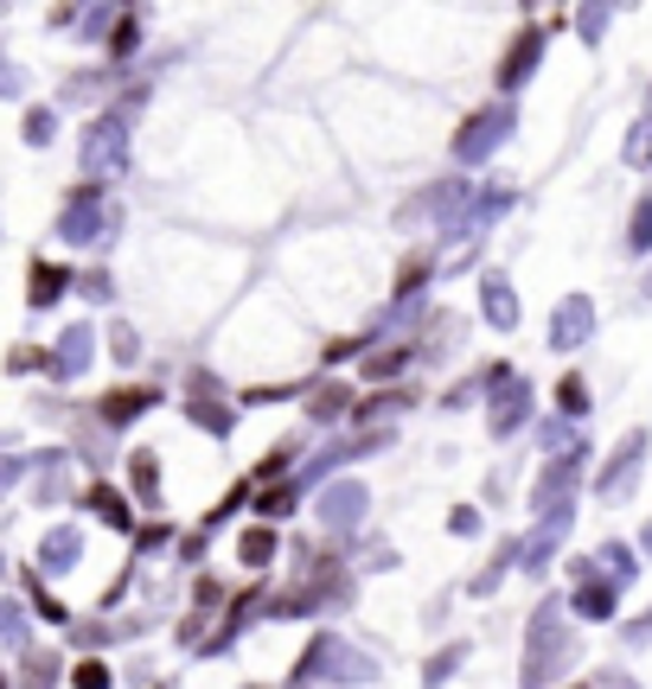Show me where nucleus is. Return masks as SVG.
Masks as SVG:
<instances>
[{"instance_id": "f257e3e1", "label": "nucleus", "mask_w": 652, "mask_h": 689, "mask_svg": "<svg viewBox=\"0 0 652 689\" xmlns=\"http://www.w3.org/2000/svg\"><path fill=\"white\" fill-rule=\"evenodd\" d=\"M524 651H531V658H524V689H550L575 663V651H582V645L570 638V626H563V607H556V600H544V607L531 612V645H524Z\"/></svg>"}, {"instance_id": "f03ea898", "label": "nucleus", "mask_w": 652, "mask_h": 689, "mask_svg": "<svg viewBox=\"0 0 652 689\" xmlns=\"http://www.w3.org/2000/svg\"><path fill=\"white\" fill-rule=\"evenodd\" d=\"M327 677H333V683H371V677H378V663L359 658V651H352L345 638L320 632V638L308 645V658H294L288 683H294V689H308V683H327Z\"/></svg>"}, {"instance_id": "7ed1b4c3", "label": "nucleus", "mask_w": 652, "mask_h": 689, "mask_svg": "<svg viewBox=\"0 0 652 689\" xmlns=\"http://www.w3.org/2000/svg\"><path fill=\"white\" fill-rule=\"evenodd\" d=\"M505 134H512V109H499V102L493 109H473L468 122H461V134H454V160H461V166H480Z\"/></svg>"}, {"instance_id": "20e7f679", "label": "nucleus", "mask_w": 652, "mask_h": 689, "mask_svg": "<svg viewBox=\"0 0 652 689\" xmlns=\"http://www.w3.org/2000/svg\"><path fill=\"white\" fill-rule=\"evenodd\" d=\"M320 524L327 530H352V524H365V510H371V492L359 479H333L327 492H320Z\"/></svg>"}, {"instance_id": "39448f33", "label": "nucleus", "mask_w": 652, "mask_h": 689, "mask_svg": "<svg viewBox=\"0 0 652 689\" xmlns=\"http://www.w3.org/2000/svg\"><path fill=\"white\" fill-rule=\"evenodd\" d=\"M640 459H646V434H626L621 447H614V459L601 466V479H595L608 505H621L626 492H633V479H640Z\"/></svg>"}, {"instance_id": "423d86ee", "label": "nucleus", "mask_w": 652, "mask_h": 689, "mask_svg": "<svg viewBox=\"0 0 652 689\" xmlns=\"http://www.w3.org/2000/svg\"><path fill=\"white\" fill-rule=\"evenodd\" d=\"M589 332H595V306H589V294H570V301H556V313H550V345H556V352H575V345H589Z\"/></svg>"}, {"instance_id": "0eeeda50", "label": "nucleus", "mask_w": 652, "mask_h": 689, "mask_svg": "<svg viewBox=\"0 0 652 689\" xmlns=\"http://www.w3.org/2000/svg\"><path fill=\"white\" fill-rule=\"evenodd\" d=\"M524 422H531V389H524L519 377L499 383V389H493V408H487V428H493V440H505V434L524 428Z\"/></svg>"}, {"instance_id": "6e6552de", "label": "nucleus", "mask_w": 652, "mask_h": 689, "mask_svg": "<svg viewBox=\"0 0 652 689\" xmlns=\"http://www.w3.org/2000/svg\"><path fill=\"white\" fill-rule=\"evenodd\" d=\"M185 415H192V422H199L205 434H218V440H224V434H231V422H237V408H231V403H218V389H211L205 377H192V396H185Z\"/></svg>"}, {"instance_id": "1a4fd4ad", "label": "nucleus", "mask_w": 652, "mask_h": 689, "mask_svg": "<svg viewBox=\"0 0 652 689\" xmlns=\"http://www.w3.org/2000/svg\"><path fill=\"white\" fill-rule=\"evenodd\" d=\"M461 338H468V326H461L448 306H435V313H429V326L417 332V357H454V352H461Z\"/></svg>"}, {"instance_id": "9d476101", "label": "nucleus", "mask_w": 652, "mask_h": 689, "mask_svg": "<svg viewBox=\"0 0 652 689\" xmlns=\"http://www.w3.org/2000/svg\"><path fill=\"white\" fill-rule=\"evenodd\" d=\"M480 313H487V326H499V332L519 326V294H512V281L499 275V268H487V281H480Z\"/></svg>"}, {"instance_id": "9b49d317", "label": "nucleus", "mask_w": 652, "mask_h": 689, "mask_svg": "<svg viewBox=\"0 0 652 689\" xmlns=\"http://www.w3.org/2000/svg\"><path fill=\"white\" fill-rule=\"evenodd\" d=\"M563 536H570V505L544 510V524H538V536L524 543V561H519V568H531V575H538V568L556 556V543H563Z\"/></svg>"}, {"instance_id": "f8f14e48", "label": "nucleus", "mask_w": 652, "mask_h": 689, "mask_svg": "<svg viewBox=\"0 0 652 689\" xmlns=\"http://www.w3.org/2000/svg\"><path fill=\"white\" fill-rule=\"evenodd\" d=\"M160 403V389H141V383H129V389H109L103 396V408H97V415H103L109 428H129L134 415H148V408Z\"/></svg>"}, {"instance_id": "ddd939ff", "label": "nucleus", "mask_w": 652, "mask_h": 689, "mask_svg": "<svg viewBox=\"0 0 652 689\" xmlns=\"http://www.w3.org/2000/svg\"><path fill=\"white\" fill-rule=\"evenodd\" d=\"M582 619H614V607H621V581H601V575H589V581H575V600H570Z\"/></svg>"}, {"instance_id": "4468645a", "label": "nucleus", "mask_w": 652, "mask_h": 689, "mask_svg": "<svg viewBox=\"0 0 652 689\" xmlns=\"http://www.w3.org/2000/svg\"><path fill=\"white\" fill-rule=\"evenodd\" d=\"M538 51H544V32H519V45L499 58V90H519L531 77V64H538Z\"/></svg>"}, {"instance_id": "2eb2a0df", "label": "nucleus", "mask_w": 652, "mask_h": 689, "mask_svg": "<svg viewBox=\"0 0 652 689\" xmlns=\"http://www.w3.org/2000/svg\"><path fill=\"white\" fill-rule=\"evenodd\" d=\"M275 549H282V536L269 530V524H250V530L237 536V561H243L250 575H262V568L275 561Z\"/></svg>"}, {"instance_id": "dca6fc26", "label": "nucleus", "mask_w": 652, "mask_h": 689, "mask_svg": "<svg viewBox=\"0 0 652 689\" xmlns=\"http://www.w3.org/2000/svg\"><path fill=\"white\" fill-rule=\"evenodd\" d=\"M410 364H417V338H391L384 352L359 357V371H365V377H397V371H410Z\"/></svg>"}, {"instance_id": "f3484780", "label": "nucleus", "mask_w": 652, "mask_h": 689, "mask_svg": "<svg viewBox=\"0 0 652 689\" xmlns=\"http://www.w3.org/2000/svg\"><path fill=\"white\" fill-rule=\"evenodd\" d=\"M626 255H652V192H640L626 211Z\"/></svg>"}, {"instance_id": "a211bd4d", "label": "nucleus", "mask_w": 652, "mask_h": 689, "mask_svg": "<svg viewBox=\"0 0 652 689\" xmlns=\"http://www.w3.org/2000/svg\"><path fill=\"white\" fill-rule=\"evenodd\" d=\"M301 505V479H275V485H262L257 492V510L275 524V517H288V510Z\"/></svg>"}, {"instance_id": "6ab92c4d", "label": "nucleus", "mask_w": 652, "mask_h": 689, "mask_svg": "<svg viewBox=\"0 0 652 689\" xmlns=\"http://www.w3.org/2000/svg\"><path fill=\"white\" fill-rule=\"evenodd\" d=\"M313 422H340V415H352V389L345 383H320L313 389V403H308Z\"/></svg>"}, {"instance_id": "aec40b11", "label": "nucleus", "mask_w": 652, "mask_h": 689, "mask_svg": "<svg viewBox=\"0 0 652 689\" xmlns=\"http://www.w3.org/2000/svg\"><path fill=\"white\" fill-rule=\"evenodd\" d=\"M83 498H90V510H97L103 524H116V530H129V505H122V492H109V485H90Z\"/></svg>"}, {"instance_id": "412c9836", "label": "nucleus", "mask_w": 652, "mask_h": 689, "mask_svg": "<svg viewBox=\"0 0 652 689\" xmlns=\"http://www.w3.org/2000/svg\"><path fill=\"white\" fill-rule=\"evenodd\" d=\"M556 415H570V422L575 415H589V377H575L570 371V377L556 383Z\"/></svg>"}, {"instance_id": "4be33fe9", "label": "nucleus", "mask_w": 652, "mask_h": 689, "mask_svg": "<svg viewBox=\"0 0 652 689\" xmlns=\"http://www.w3.org/2000/svg\"><path fill=\"white\" fill-rule=\"evenodd\" d=\"M429 268H435L429 255H410V262L397 268V294H391V301H417V294H422V281H429Z\"/></svg>"}, {"instance_id": "5701e85b", "label": "nucleus", "mask_w": 652, "mask_h": 689, "mask_svg": "<svg viewBox=\"0 0 652 689\" xmlns=\"http://www.w3.org/2000/svg\"><path fill=\"white\" fill-rule=\"evenodd\" d=\"M134 498H141V505H160V466H154V454H134Z\"/></svg>"}, {"instance_id": "b1692460", "label": "nucleus", "mask_w": 652, "mask_h": 689, "mask_svg": "<svg viewBox=\"0 0 652 689\" xmlns=\"http://www.w3.org/2000/svg\"><path fill=\"white\" fill-rule=\"evenodd\" d=\"M538 440H544V454H575V447H582V440H575V428H570V415L544 422V428H538Z\"/></svg>"}, {"instance_id": "393cba45", "label": "nucleus", "mask_w": 652, "mask_h": 689, "mask_svg": "<svg viewBox=\"0 0 652 689\" xmlns=\"http://www.w3.org/2000/svg\"><path fill=\"white\" fill-rule=\"evenodd\" d=\"M64 281H71L64 268H46V262H39V268H32V306H52Z\"/></svg>"}, {"instance_id": "a878e982", "label": "nucleus", "mask_w": 652, "mask_h": 689, "mask_svg": "<svg viewBox=\"0 0 652 689\" xmlns=\"http://www.w3.org/2000/svg\"><path fill=\"white\" fill-rule=\"evenodd\" d=\"M601 568H608V581H633V556H626V543H601Z\"/></svg>"}, {"instance_id": "bb28decb", "label": "nucleus", "mask_w": 652, "mask_h": 689, "mask_svg": "<svg viewBox=\"0 0 652 689\" xmlns=\"http://www.w3.org/2000/svg\"><path fill=\"white\" fill-rule=\"evenodd\" d=\"M461 658H468V645H442V658H429V670H422V683L435 689L448 677V670H461Z\"/></svg>"}, {"instance_id": "cd10ccee", "label": "nucleus", "mask_w": 652, "mask_h": 689, "mask_svg": "<svg viewBox=\"0 0 652 689\" xmlns=\"http://www.w3.org/2000/svg\"><path fill=\"white\" fill-rule=\"evenodd\" d=\"M71 683H78V689H109V663L103 658H83L78 670H71Z\"/></svg>"}, {"instance_id": "c85d7f7f", "label": "nucleus", "mask_w": 652, "mask_h": 689, "mask_svg": "<svg viewBox=\"0 0 652 689\" xmlns=\"http://www.w3.org/2000/svg\"><path fill=\"white\" fill-rule=\"evenodd\" d=\"M46 561H52V568H64V561H78V530H58L52 543H46Z\"/></svg>"}, {"instance_id": "c756f323", "label": "nucleus", "mask_w": 652, "mask_h": 689, "mask_svg": "<svg viewBox=\"0 0 652 689\" xmlns=\"http://www.w3.org/2000/svg\"><path fill=\"white\" fill-rule=\"evenodd\" d=\"M626 160H633V166H646V160H652V122L633 128V148H626Z\"/></svg>"}, {"instance_id": "7c9ffc66", "label": "nucleus", "mask_w": 652, "mask_h": 689, "mask_svg": "<svg viewBox=\"0 0 652 689\" xmlns=\"http://www.w3.org/2000/svg\"><path fill=\"white\" fill-rule=\"evenodd\" d=\"M0 638H7V645H20V638H27V619H20L13 607H0Z\"/></svg>"}, {"instance_id": "2f4dec72", "label": "nucleus", "mask_w": 652, "mask_h": 689, "mask_svg": "<svg viewBox=\"0 0 652 689\" xmlns=\"http://www.w3.org/2000/svg\"><path fill=\"white\" fill-rule=\"evenodd\" d=\"M109 352H116L122 364H129V357L141 352V345H134V332H129V326H116V332H109Z\"/></svg>"}, {"instance_id": "473e14b6", "label": "nucleus", "mask_w": 652, "mask_h": 689, "mask_svg": "<svg viewBox=\"0 0 652 689\" xmlns=\"http://www.w3.org/2000/svg\"><path fill=\"white\" fill-rule=\"evenodd\" d=\"M52 670H58L52 658H27V683H32V689H46V683H52Z\"/></svg>"}, {"instance_id": "72a5a7b5", "label": "nucleus", "mask_w": 652, "mask_h": 689, "mask_svg": "<svg viewBox=\"0 0 652 689\" xmlns=\"http://www.w3.org/2000/svg\"><path fill=\"white\" fill-rule=\"evenodd\" d=\"M448 530H454V536H473V530H480V510H468V505H461L454 517H448Z\"/></svg>"}, {"instance_id": "f704fd0d", "label": "nucleus", "mask_w": 652, "mask_h": 689, "mask_svg": "<svg viewBox=\"0 0 652 689\" xmlns=\"http://www.w3.org/2000/svg\"><path fill=\"white\" fill-rule=\"evenodd\" d=\"M109 51H116V58H122V51H134V20H122V26H116V39H109Z\"/></svg>"}, {"instance_id": "c9c22d12", "label": "nucleus", "mask_w": 652, "mask_h": 689, "mask_svg": "<svg viewBox=\"0 0 652 689\" xmlns=\"http://www.w3.org/2000/svg\"><path fill=\"white\" fill-rule=\"evenodd\" d=\"M595 689H640V683H633L626 670H601V677H595Z\"/></svg>"}, {"instance_id": "e433bc0d", "label": "nucleus", "mask_w": 652, "mask_h": 689, "mask_svg": "<svg viewBox=\"0 0 652 689\" xmlns=\"http://www.w3.org/2000/svg\"><path fill=\"white\" fill-rule=\"evenodd\" d=\"M626 638H652V612H646V619H640V626H633Z\"/></svg>"}, {"instance_id": "4c0bfd02", "label": "nucleus", "mask_w": 652, "mask_h": 689, "mask_svg": "<svg viewBox=\"0 0 652 689\" xmlns=\"http://www.w3.org/2000/svg\"><path fill=\"white\" fill-rule=\"evenodd\" d=\"M640 543H646V556H652V524H646V536H640Z\"/></svg>"}, {"instance_id": "58836bf2", "label": "nucleus", "mask_w": 652, "mask_h": 689, "mask_svg": "<svg viewBox=\"0 0 652 689\" xmlns=\"http://www.w3.org/2000/svg\"><path fill=\"white\" fill-rule=\"evenodd\" d=\"M646 301H652V275H646Z\"/></svg>"}, {"instance_id": "ea45409f", "label": "nucleus", "mask_w": 652, "mask_h": 689, "mask_svg": "<svg viewBox=\"0 0 652 689\" xmlns=\"http://www.w3.org/2000/svg\"><path fill=\"white\" fill-rule=\"evenodd\" d=\"M575 689H589V683H575Z\"/></svg>"}]
</instances>
